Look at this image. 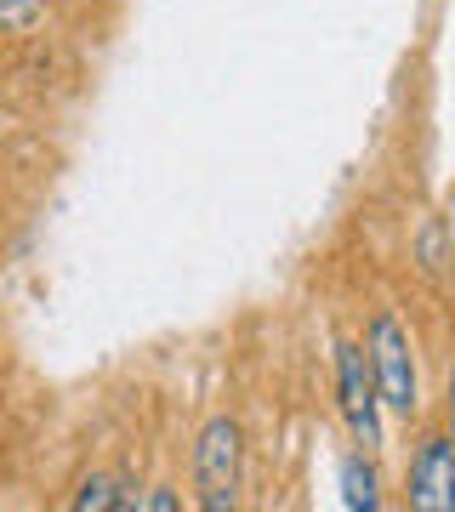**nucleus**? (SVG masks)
<instances>
[{"mask_svg": "<svg viewBox=\"0 0 455 512\" xmlns=\"http://www.w3.org/2000/svg\"><path fill=\"white\" fill-rule=\"evenodd\" d=\"M239 467H245V433L234 416L205 421L200 444H194V490L205 512L239 507Z\"/></svg>", "mask_w": 455, "mask_h": 512, "instance_id": "1", "label": "nucleus"}, {"mask_svg": "<svg viewBox=\"0 0 455 512\" xmlns=\"http://www.w3.org/2000/svg\"><path fill=\"white\" fill-rule=\"evenodd\" d=\"M370 376H376V393H382L387 410H399V416H416L421 404V387H416V359H410V336L393 313H382L376 325H370Z\"/></svg>", "mask_w": 455, "mask_h": 512, "instance_id": "2", "label": "nucleus"}, {"mask_svg": "<svg viewBox=\"0 0 455 512\" xmlns=\"http://www.w3.org/2000/svg\"><path fill=\"white\" fill-rule=\"evenodd\" d=\"M336 387H342V416L353 427V439L364 450L382 444V393H376V376H370V353L347 342L336 353Z\"/></svg>", "mask_w": 455, "mask_h": 512, "instance_id": "3", "label": "nucleus"}, {"mask_svg": "<svg viewBox=\"0 0 455 512\" xmlns=\"http://www.w3.org/2000/svg\"><path fill=\"white\" fill-rule=\"evenodd\" d=\"M410 507L455 512V444L450 439H421L416 461H410Z\"/></svg>", "mask_w": 455, "mask_h": 512, "instance_id": "4", "label": "nucleus"}, {"mask_svg": "<svg viewBox=\"0 0 455 512\" xmlns=\"http://www.w3.org/2000/svg\"><path fill=\"white\" fill-rule=\"evenodd\" d=\"M137 495H143V490H137ZM137 495H131L120 478L91 473L86 484H80V495H74V507H80V512H120V507H137Z\"/></svg>", "mask_w": 455, "mask_h": 512, "instance_id": "5", "label": "nucleus"}, {"mask_svg": "<svg viewBox=\"0 0 455 512\" xmlns=\"http://www.w3.org/2000/svg\"><path fill=\"white\" fill-rule=\"evenodd\" d=\"M342 495H347V507H364V512L382 501V495H376V473L364 467V456H347L342 461Z\"/></svg>", "mask_w": 455, "mask_h": 512, "instance_id": "6", "label": "nucleus"}, {"mask_svg": "<svg viewBox=\"0 0 455 512\" xmlns=\"http://www.w3.org/2000/svg\"><path fill=\"white\" fill-rule=\"evenodd\" d=\"M40 18H46V0H0V29L12 35H29Z\"/></svg>", "mask_w": 455, "mask_h": 512, "instance_id": "7", "label": "nucleus"}, {"mask_svg": "<svg viewBox=\"0 0 455 512\" xmlns=\"http://www.w3.org/2000/svg\"><path fill=\"white\" fill-rule=\"evenodd\" d=\"M137 507H148V512H177L182 501H177V495H171V490H165V484H154V490H148V495H137Z\"/></svg>", "mask_w": 455, "mask_h": 512, "instance_id": "8", "label": "nucleus"}]
</instances>
